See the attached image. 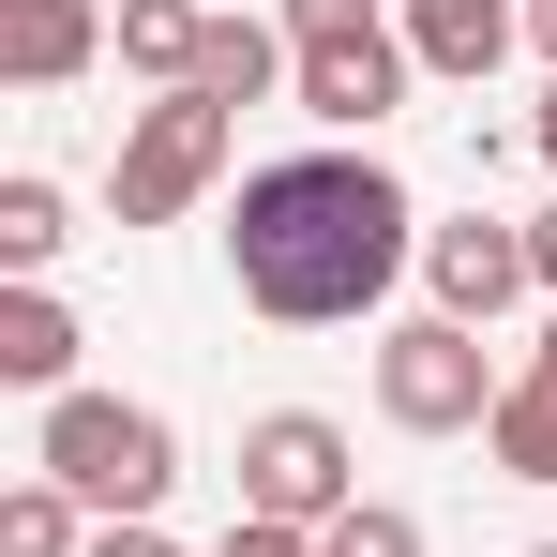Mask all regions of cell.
Returning <instances> with one entry per match:
<instances>
[{
    "label": "cell",
    "mask_w": 557,
    "mask_h": 557,
    "mask_svg": "<svg viewBox=\"0 0 557 557\" xmlns=\"http://www.w3.org/2000/svg\"><path fill=\"white\" fill-rule=\"evenodd\" d=\"M407 257H422V211H407V182H392L376 151H286V166H257L242 211H226V272H242V301L286 317V332L376 317Z\"/></svg>",
    "instance_id": "cell-1"
},
{
    "label": "cell",
    "mask_w": 557,
    "mask_h": 557,
    "mask_svg": "<svg viewBox=\"0 0 557 557\" xmlns=\"http://www.w3.org/2000/svg\"><path fill=\"white\" fill-rule=\"evenodd\" d=\"M30 467L76 482L106 528H151L166 482H182V422H166V407H121V392H61V407L30 422Z\"/></svg>",
    "instance_id": "cell-2"
},
{
    "label": "cell",
    "mask_w": 557,
    "mask_h": 557,
    "mask_svg": "<svg viewBox=\"0 0 557 557\" xmlns=\"http://www.w3.org/2000/svg\"><path fill=\"white\" fill-rule=\"evenodd\" d=\"M226 151H242V106H211V91H151L136 121H121L106 211H121V226H182L196 196L226 182Z\"/></svg>",
    "instance_id": "cell-3"
},
{
    "label": "cell",
    "mask_w": 557,
    "mask_h": 557,
    "mask_svg": "<svg viewBox=\"0 0 557 557\" xmlns=\"http://www.w3.org/2000/svg\"><path fill=\"white\" fill-rule=\"evenodd\" d=\"M497 392H512V376L482 362L467 317H407V332H376V407H392L407 437H482Z\"/></svg>",
    "instance_id": "cell-4"
},
{
    "label": "cell",
    "mask_w": 557,
    "mask_h": 557,
    "mask_svg": "<svg viewBox=\"0 0 557 557\" xmlns=\"http://www.w3.org/2000/svg\"><path fill=\"white\" fill-rule=\"evenodd\" d=\"M242 512H272V528H332V512H362L347 422H317V407H272V422H242Z\"/></svg>",
    "instance_id": "cell-5"
},
{
    "label": "cell",
    "mask_w": 557,
    "mask_h": 557,
    "mask_svg": "<svg viewBox=\"0 0 557 557\" xmlns=\"http://www.w3.org/2000/svg\"><path fill=\"white\" fill-rule=\"evenodd\" d=\"M422 286H437V317H467V332H497L512 301H528V226H497V211H467V226H422Z\"/></svg>",
    "instance_id": "cell-6"
},
{
    "label": "cell",
    "mask_w": 557,
    "mask_h": 557,
    "mask_svg": "<svg viewBox=\"0 0 557 557\" xmlns=\"http://www.w3.org/2000/svg\"><path fill=\"white\" fill-rule=\"evenodd\" d=\"M286 61H301V76H286L301 121H332V136H376V121L407 106V76H422V61H407V30H362V46H286Z\"/></svg>",
    "instance_id": "cell-7"
},
{
    "label": "cell",
    "mask_w": 557,
    "mask_h": 557,
    "mask_svg": "<svg viewBox=\"0 0 557 557\" xmlns=\"http://www.w3.org/2000/svg\"><path fill=\"white\" fill-rule=\"evenodd\" d=\"M106 46H121V15H91V0H0V76L15 91H76Z\"/></svg>",
    "instance_id": "cell-8"
},
{
    "label": "cell",
    "mask_w": 557,
    "mask_h": 557,
    "mask_svg": "<svg viewBox=\"0 0 557 557\" xmlns=\"http://www.w3.org/2000/svg\"><path fill=\"white\" fill-rule=\"evenodd\" d=\"M512 46H528V0H407V61L422 76H467L482 91Z\"/></svg>",
    "instance_id": "cell-9"
},
{
    "label": "cell",
    "mask_w": 557,
    "mask_h": 557,
    "mask_svg": "<svg viewBox=\"0 0 557 557\" xmlns=\"http://www.w3.org/2000/svg\"><path fill=\"white\" fill-rule=\"evenodd\" d=\"M0 376L46 392V407L76 392V301H61V286H0Z\"/></svg>",
    "instance_id": "cell-10"
},
{
    "label": "cell",
    "mask_w": 557,
    "mask_h": 557,
    "mask_svg": "<svg viewBox=\"0 0 557 557\" xmlns=\"http://www.w3.org/2000/svg\"><path fill=\"white\" fill-rule=\"evenodd\" d=\"M482 453L512 467V482H557V332L512 362V392H497V422H482Z\"/></svg>",
    "instance_id": "cell-11"
},
{
    "label": "cell",
    "mask_w": 557,
    "mask_h": 557,
    "mask_svg": "<svg viewBox=\"0 0 557 557\" xmlns=\"http://www.w3.org/2000/svg\"><path fill=\"white\" fill-rule=\"evenodd\" d=\"M61 242H76V196L46 182V166H15V182H0V286H46Z\"/></svg>",
    "instance_id": "cell-12"
},
{
    "label": "cell",
    "mask_w": 557,
    "mask_h": 557,
    "mask_svg": "<svg viewBox=\"0 0 557 557\" xmlns=\"http://www.w3.org/2000/svg\"><path fill=\"white\" fill-rule=\"evenodd\" d=\"M272 76H301V61H286V30H257V15H211L196 91H211V106H272Z\"/></svg>",
    "instance_id": "cell-13"
},
{
    "label": "cell",
    "mask_w": 557,
    "mask_h": 557,
    "mask_svg": "<svg viewBox=\"0 0 557 557\" xmlns=\"http://www.w3.org/2000/svg\"><path fill=\"white\" fill-rule=\"evenodd\" d=\"M196 46H211L196 0H121V61H136L151 91H196Z\"/></svg>",
    "instance_id": "cell-14"
},
{
    "label": "cell",
    "mask_w": 557,
    "mask_h": 557,
    "mask_svg": "<svg viewBox=\"0 0 557 557\" xmlns=\"http://www.w3.org/2000/svg\"><path fill=\"white\" fill-rule=\"evenodd\" d=\"M0 557H91V497H76V482H46V467H30V482H15V497H0Z\"/></svg>",
    "instance_id": "cell-15"
},
{
    "label": "cell",
    "mask_w": 557,
    "mask_h": 557,
    "mask_svg": "<svg viewBox=\"0 0 557 557\" xmlns=\"http://www.w3.org/2000/svg\"><path fill=\"white\" fill-rule=\"evenodd\" d=\"M317 557H422V512L362 497V512H332V528H317Z\"/></svg>",
    "instance_id": "cell-16"
},
{
    "label": "cell",
    "mask_w": 557,
    "mask_h": 557,
    "mask_svg": "<svg viewBox=\"0 0 557 557\" xmlns=\"http://www.w3.org/2000/svg\"><path fill=\"white\" fill-rule=\"evenodd\" d=\"M272 30L286 46H362V30H392V15H376V0H286Z\"/></svg>",
    "instance_id": "cell-17"
},
{
    "label": "cell",
    "mask_w": 557,
    "mask_h": 557,
    "mask_svg": "<svg viewBox=\"0 0 557 557\" xmlns=\"http://www.w3.org/2000/svg\"><path fill=\"white\" fill-rule=\"evenodd\" d=\"M211 557H317V528H272V512H242V528H226Z\"/></svg>",
    "instance_id": "cell-18"
},
{
    "label": "cell",
    "mask_w": 557,
    "mask_h": 557,
    "mask_svg": "<svg viewBox=\"0 0 557 557\" xmlns=\"http://www.w3.org/2000/svg\"><path fill=\"white\" fill-rule=\"evenodd\" d=\"M528 272H543V301H557V196L528 211Z\"/></svg>",
    "instance_id": "cell-19"
},
{
    "label": "cell",
    "mask_w": 557,
    "mask_h": 557,
    "mask_svg": "<svg viewBox=\"0 0 557 557\" xmlns=\"http://www.w3.org/2000/svg\"><path fill=\"white\" fill-rule=\"evenodd\" d=\"M91 557H182L166 528H91Z\"/></svg>",
    "instance_id": "cell-20"
},
{
    "label": "cell",
    "mask_w": 557,
    "mask_h": 557,
    "mask_svg": "<svg viewBox=\"0 0 557 557\" xmlns=\"http://www.w3.org/2000/svg\"><path fill=\"white\" fill-rule=\"evenodd\" d=\"M528 46H543V61H557V0H528Z\"/></svg>",
    "instance_id": "cell-21"
},
{
    "label": "cell",
    "mask_w": 557,
    "mask_h": 557,
    "mask_svg": "<svg viewBox=\"0 0 557 557\" xmlns=\"http://www.w3.org/2000/svg\"><path fill=\"white\" fill-rule=\"evenodd\" d=\"M528 136H543V166H557V91H543V121H528Z\"/></svg>",
    "instance_id": "cell-22"
},
{
    "label": "cell",
    "mask_w": 557,
    "mask_h": 557,
    "mask_svg": "<svg viewBox=\"0 0 557 557\" xmlns=\"http://www.w3.org/2000/svg\"><path fill=\"white\" fill-rule=\"evenodd\" d=\"M528 557H557V543H528Z\"/></svg>",
    "instance_id": "cell-23"
}]
</instances>
